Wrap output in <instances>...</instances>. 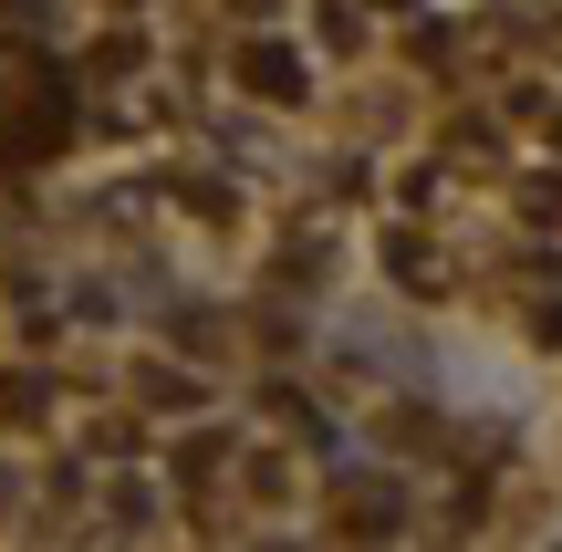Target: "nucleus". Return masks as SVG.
Here are the masks:
<instances>
[{
	"mask_svg": "<svg viewBox=\"0 0 562 552\" xmlns=\"http://www.w3.org/2000/svg\"><path fill=\"white\" fill-rule=\"evenodd\" d=\"M240 74H250V83H261V94H271V104H302V63H292V53H281V42H250V63H240Z\"/></svg>",
	"mask_w": 562,
	"mask_h": 552,
	"instance_id": "f257e3e1",
	"label": "nucleus"
}]
</instances>
